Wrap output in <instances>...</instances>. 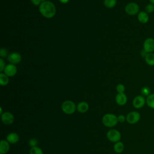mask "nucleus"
I'll return each instance as SVG.
<instances>
[{"label": "nucleus", "mask_w": 154, "mask_h": 154, "mask_svg": "<svg viewBox=\"0 0 154 154\" xmlns=\"http://www.w3.org/2000/svg\"><path fill=\"white\" fill-rule=\"evenodd\" d=\"M7 51L5 48H2L0 50V55L2 58H4V57H5L7 55Z\"/></svg>", "instance_id": "nucleus-26"}, {"label": "nucleus", "mask_w": 154, "mask_h": 154, "mask_svg": "<svg viewBox=\"0 0 154 154\" xmlns=\"http://www.w3.org/2000/svg\"><path fill=\"white\" fill-rule=\"evenodd\" d=\"M116 90L118 92V93H124V91H125V87L122 84H119L116 86Z\"/></svg>", "instance_id": "nucleus-25"}, {"label": "nucleus", "mask_w": 154, "mask_h": 154, "mask_svg": "<svg viewBox=\"0 0 154 154\" xmlns=\"http://www.w3.org/2000/svg\"><path fill=\"white\" fill-rule=\"evenodd\" d=\"M127 101L128 97L124 93H118L116 96V102L120 106H123L125 105Z\"/></svg>", "instance_id": "nucleus-13"}, {"label": "nucleus", "mask_w": 154, "mask_h": 154, "mask_svg": "<svg viewBox=\"0 0 154 154\" xmlns=\"http://www.w3.org/2000/svg\"><path fill=\"white\" fill-rule=\"evenodd\" d=\"M106 137L110 141L117 143L120 141V140L121 139V134L119 131L113 129L108 131Z\"/></svg>", "instance_id": "nucleus-5"}, {"label": "nucleus", "mask_w": 154, "mask_h": 154, "mask_svg": "<svg viewBox=\"0 0 154 154\" xmlns=\"http://www.w3.org/2000/svg\"><path fill=\"white\" fill-rule=\"evenodd\" d=\"M76 109L75 103L72 100H65L61 105L62 111L67 114H72L75 112Z\"/></svg>", "instance_id": "nucleus-3"}, {"label": "nucleus", "mask_w": 154, "mask_h": 154, "mask_svg": "<svg viewBox=\"0 0 154 154\" xmlns=\"http://www.w3.org/2000/svg\"><path fill=\"white\" fill-rule=\"evenodd\" d=\"M10 149L9 143L7 140H2L0 141V154L7 153Z\"/></svg>", "instance_id": "nucleus-14"}, {"label": "nucleus", "mask_w": 154, "mask_h": 154, "mask_svg": "<svg viewBox=\"0 0 154 154\" xmlns=\"http://www.w3.org/2000/svg\"><path fill=\"white\" fill-rule=\"evenodd\" d=\"M126 118L128 123L135 124L140 121L141 119V115L137 111H131L127 114Z\"/></svg>", "instance_id": "nucleus-7"}, {"label": "nucleus", "mask_w": 154, "mask_h": 154, "mask_svg": "<svg viewBox=\"0 0 154 154\" xmlns=\"http://www.w3.org/2000/svg\"><path fill=\"white\" fill-rule=\"evenodd\" d=\"M117 117L113 114H106L102 117V123L106 127H114L117 125Z\"/></svg>", "instance_id": "nucleus-2"}, {"label": "nucleus", "mask_w": 154, "mask_h": 154, "mask_svg": "<svg viewBox=\"0 0 154 154\" xmlns=\"http://www.w3.org/2000/svg\"><path fill=\"white\" fill-rule=\"evenodd\" d=\"M32 4L34 5H40V4L42 2V0H31Z\"/></svg>", "instance_id": "nucleus-30"}, {"label": "nucleus", "mask_w": 154, "mask_h": 154, "mask_svg": "<svg viewBox=\"0 0 154 154\" xmlns=\"http://www.w3.org/2000/svg\"><path fill=\"white\" fill-rule=\"evenodd\" d=\"M137 19L140 23L146 24L149 20V14L145 11H140L137 14Z\"/></svg>", "instance_id": "nucleus-12"}, {"label": "nucleus", "mask_w": 154, "mask_h": 154, "mask_svg": "<svg viewBox=\"0 0 154 154\" xmlns=\"http://www.w3.org/2000/svg\"><path fill=\"white\" fill-rule=\"evenodd\" d=\"M37 140L35 139H31L29 140V145L31 146H32V147L35 146V145L37 144Z\"/></svg>", "instance_id": "nucleus-29"}, {"label": "nucleus", "mask_w": 154, "mask_h": 154, "mask_svg": "<svg viewBox=\"0 0 154 154\" xmlns=\"http://www.w3.org/2000/svg\"><path fill=\"white\" fill-rule=\"evenodd\" d=\"M143 50L147 53H152L154 52V38L148 37L146 38L143 42Z\"/></svg>", "instance_id": "nucleus-8"}, {"label": "nucleus", "mask_w": 154, "mask_h": 154, "mask_svg": "<svg viewBox=\"0 0 154 154\" xmlns=\"http://www.w3.org/2000/svg\"><path fill=\"white\" fill-rule=\"evenodd\" d=\"M1 120L5 125H10L13 123L14 118L11 112H4L1 114Z\"/></svg>", "instance_id": "nucleus-9"}, {"label": "nucleus", "mask_w": 154, "mask_h": 154, "mask_svg": "<svg viewBox=\"0 0 154 154\" xmlns=\"http://www.w3.org/2000/svg\"><path fill=\"white\" fill-rule=\"evenodd\" d=\"M5 61H4V60L1 58H0V72H1L2 71H3L5 69Z\"/></svg>", "instance_id": "nucleus-28"}, {"label": "nucleus", "mask_w": 154, "mask_h": 154, "mask_svg": "<svg viewBox=\"0 0 154 154\" xmlns=\"http://www.w3.org/2000/svg\"><path fill=\"white\" fill-rule=\"evenodd\" d=\"M146 104V99L142 95H137L132 100V105L136 109L142 108Z\"/></svg>", "instance_id": "nucleus-6"}, {"label": "nucleus", "mask_w": 154, "mask_h": 154, "mask_svg": "<svg viewBox=\"0 0 154 154\" xmlns=\"http://www.w3.org/2000/svg\"><path fill=\"white\" fill-rule=\"evenodd\" d=\"M125 12L130 15V16H134L138 14L140 11V6L139 5L134 2H131L128 3L125 8Z\"/></svg>", "instance_id": "nucleus-4"}, {"label": "nucleus", "mask_w": 154, "mask_h": 154, "mask_svg": "<svg viewBox=\"0 0 154 154\" xmlns=\"http://www.w3.org/2000/svg\"><path fill=\"white\" fill-rule=\"evenodd\" d=\"M7 59L10 64H16L21 61L22 57L20 54L18 52H12L8 55Z\"/></svg>", "instance_id": "nucleus-11"}, {"label": "nucleus", "mask_w": 154, "mask_h": 154, "mask_svg": "<svg viewBox=\"0 0 154 154\" xmlns=\"http://www.w3.org/2000/svg\"><path fill=\"white\" fill-rule=\"evenodd\" d=\"M48 0H42V2H45V1H47Z\"/></svg>", "instance_id": "nucleus-33"}, {"label": "nucleus", "mask_w": 154, "mask_h": 154, "mask_svg": "<svg viewBox=\"0 0 154 154\" xmlns=\"http://www.w3.org/2000/svg\"><path fill=\"white\" fill-rule=\"evenodd\" d=\"M59 1L62 4H67L69 0H59Z\"/></svg>", "instance_id": "nucleus-31"}, {"label": "nucleus", "mask_w": 154, "mask_h": 154, "mask_svg": "<svg viewBox=\"0 0 154 154\" xmlns=\"http://www.w3.org/2000/svg\"><path fill=\"white\" fill-rule=\"evenodd\" d=\"M4 72L8 77L14 76L17 73V67L14 64H8L5 66Z\"/></svg>", "instance_id": "nucleus-10"}, {"label": "nucleus", "mask_w": 154, "mask_h": 154, "mask_svg": "<svg viewBox=\"0 0 154 154\" xmlns=\"http://www.w3.org/2000/svg\"><path fill=\"white\" fill-rule=\"evenodd\" d=\"M117 120H118V122H120V123H123L125 122V120H126V118L125 117V116L123 114H120L119 115L118 117H117Z\"/></svg>", "instance_id": "nucleus-27"}, {"label": "nucleus", "mask_w": 154, "mask_h": 154, "mask_svg": "<svg viewBox=\"0 0 154 154\" xmlns=\"http://www.w3.org/2000/svg\"><path fill=\"white\" fill-rule=\"evenodd\" d=\"M9 82L8 76L6 75L4 73H0V84L2 86L7 85Z\"/></svg>", "instance_id": "nucleus-20"}, {"label": "nucleus", "mask_w": 154, "mask_h": 154, "mask_svg": "<svg viewBox=\"0 0 154 154\" xmlns=\"http://www.w3.org/2000/svg\"><path fill=\"white\" fill-rule=\"evenodd\" d=\"M19 140V137L15 132H11L7 136V141L11 144H15Z\"/></svg>", "instance_id": "nucleus-15"}, {"label": "nucleus", "mask_w": 154, "mask_h": 154, "mask_svg": "<svg viewBox=\"0 0 154 154\" xmlns=\"http://www.w3.org/2000/svg\"><path fill=\"white\" fill-rule=\"evenodd\" d=\"M149 3L154 4V0H149Z\"/></svg>", "instance_id": "nucleus-32"}, {"label": "nucleus", "mask_w": 154, "mask_h": 154, "mask_svg": "<svg viewBox=\"0 0 154 154\" xmlns=\"http://www.w3.org/2000/svg\"><path fill=\"white\" fill-rule=\"evenodd\" d=\"M38 10L41 14L47 19L52 18L56 14L55 5L49 1L42 2L39 5Z\"/></svg>", "instance_id": "nucleus-1"}, {"label": "nucleus", "mask_w": 154, "mask_h": 154, "mask_svg": "<svg viewBox=\"0 0 154 154\" xmlns=\"http://www.w3.org/2000/svg\"><path fill=\"white\" fill-rule=\"evenodd\" d=\"M140 93H141V95L147 97L148 96H149L151 94V90L150 87H149L148 86H144L141 88Z\"/></svg>", "instance_id": "nucleus-21"}, {"label": "nucleus", "mask_w": 154, "mask_h": 154, "mask_svg": "<svg viewBox=\"0 0 154 154\" xmlns=\"http://www.w3.org/2000/svg\"><path fill=\"white\" fill-rule=\"evenodd\" d=\"M146 104L151 109H154V93H151L146 98Z\"/></svg>", "instance_id": "nucleus-18"}, {"label": "nucleus", "mask_w": 154, "mask_h": 154, "mask_svg": "<svg viewBox=\"0 0 154 154\" xmlns=\"http://www.w3.org/2000/svg\"><path fill=\"white\" fill-rule=\"evenodd\" d=\"M88 104L86 102H81L77 105L76 109L78 112L81 113H84L88 111Z\"/></svg>", "instance_id": "nucleus-16"}, {"label": "nucleus", "mask_w": 154, "mask_h": 154, "mask_svg": "<svg viewBox=\"0 0 154 154\" xmlns=\"http://www.w3.org/2000/svg\"><path fill=\"white\" fill-rule=\"evenodd\" d=\"M144 11L148 13L151 14L154 12V4H152L151 3L147 4L144 8Z\"/></svg>", "instance_id": "nucleus-24"}, {"label": "nucleus", "mask_w": 154, "mask_h": 154, "mask_svg": "<svg viewBox=\"0 0 154 154\" xmlns=\"http://www.w3.org/2000/svg\"><path fill=\"white\" fill-rule=\"evenodd\" d=\"M29 154H43L42 150L37 146L32 147L29 150Z\"/></svg>", "instance_id": "nucleus-23"}, {"label": "nucleus", "mask_w": 154, "mask_h": 154, "mask_svg": "<svg viewBox=\"0 0 154 154\" xmlns=\"http://www.w3.org/2000/svg\"><path fill=\"white\" fill-rule=\"evenodd\" d=\"M124 150V145L123 143L121 141H118L114 145V150L118 153H122Z\"/></svg>", "instance_id": "nucleus-19"}, {"label": "nucleus", "mask_w": 154, "mask_h": 154, "mask_svg": "<svg viewBox=\"0 0 154 154\" xmlns=\"http://www.w3.org/2000/svg\"><path fill=\"white\" fill-rule=\"evenodd\" d=\"M146 63L149 66H154V53H147L144 58Z\"/></svg>", "instance_id": "nucleus-17"}, {"label": "nucleus", "mask_w": 154, "mask_h": 154, "mask_svg": "<svg viewBox=\"0 0 154 154\" xmlns=\"http://www.w3.org/2000/svg\"><path fill=\"white\" fill-rule=\"evenodd\" d=\"M116 0H104L103 1L104 5L108 8H112L114 7L116 5Z\"/></svg>", "instance_id": "nucleus-22"}]
</instances>
